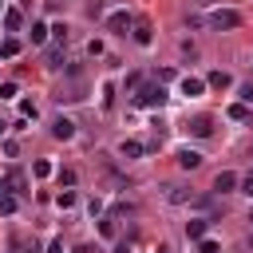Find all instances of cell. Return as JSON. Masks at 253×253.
<instances>
[{"label": "cell", "instance_id": "obj_1", "mask_svg": "<svg viewBox=\"0 0 253 253\" xmlns=\"http://www.w3.org/2000/svg\"><path fill=\"white\" fill-rule=\"evenodd\" d=\"M206 24H210L213 32H229V28H237V24H241V16H237L233 8H217V12H210V16H206Z\"/></svg>", "mask_w": 253, "mask_h": 253}, {"label": "cell", "instance_id": "obj_2", "mask_svg": "<svg viewBox=\"0 0 253 253\" xmlns=\"http://www.w3.org/2000/svg\"><path fill=\"white\" fill-rule=\"evenodd\" d=\"M134 103H138V107H162V103H166L162 83H142V87H138V95H134Z\"/></svg>", "mask_w": 253, "mask_h": 253}, {"label": "cell", "instance_id": "obj_3", "mask_svg": "<svg viewBox=\"0 0 253 253\" xmlns=\"http://www.w3.org/2000/svg\"><path fill=\"white\" fill-rule=\"evenodd\" d=\"M130 28H134V16H130V12H111V16H107V32L126 36Z\"/></svg>", "mask_w": 253, "mask_h": 253}, {"label": "cell", "instance_id": "obj_4", "mask_svg": "<svg viewBox=\"0 0 253 253\" xmlns=\"http://www.w3.org/2000/svg\"><path fill=\"white\" fill-rule=\"evenodd\" d=\"M130 36H134V43H138V47H146V43L154 40V28H150V20H134V32H130Z\"/></svg>", "mask_w": 253, "mask_h": 253}, {"label": "cell", "instance_id": "obj_5", "mask_svg": "<svg viewBox=\"0 0 253 253\" xmlns=\"http://www.w3.org/2000/svg\"><path fill=\"white\" fill-rule=\"evenodd\" d=\"M190 134H198V138L213 134V119H210V115H198V119H190Z\"/></svg>", "mask_w": 253, "mask_h": 253}, {"label": "cell", "instance_id": "obj_6", "mask_svg": "<svg viewBox=\"0 0 253 253\" xmlns=\"http://www.w3.org/2000/svg\"><path fill=\"white\" fill-rule=\"evenodd\" d=\"M24 190V174L20 170H12L8 178H0V194H20Z\"/></svg>", "mask_w": 253, "mask_h": 253}, {"label": "cell", "instance_id": "obj_7", "mask_svg": "<svg viewBox=\"0 0 253 253\" xmlns=\"http://www.w3.org/2000/svg\"><path fill=\"white\" fill-rule=\"evenodd\" d=\"M206 91V79H198V75H186L182 79V95H190V99H198Z\"/></svg>", "mask_w": 253, "mask_h": 253}, {"label": "cell", "instance_id": "obj_8", "mask_svg": "<svg viewBox=\"0 0 253 253\" xmlns=\"http://www.w3.org/2000/svg\"><path fill=\"white\" fill-rule=\"evenodd\" d=\"M178 166H182V170H198V166H202V154L186 146V150H178Z\"/></svg>", "mask_w": 253, "mask_h": 253}, {"label": "cell", "instance_id": "obj_9", "mask_svg": "<svg viewBox=\"0 0 253 253\" xmlns=\"http://www.w3.org/2000/svg\"><path fill=\"white\" fill-rule=\"evenodd\" d=\"M233 186H237V174H233V170H221V174L213 178V190H217V194H229Z\"/></svg>", "mask_w": 253, "mask_h": 253}, {"label": "cell", "instance_id": "obj_10", "mask_svg": "<svg viewBox=\"0 0 253 253\" xmlns=\"http://www.w3.org/2000/svg\"><path fill=\"white\" fill-rule=\"evenodd\" d=\"M51 134H55V138H63V142H67V138H71V134H75V123H71V119H55V123H51Z\"/></svg>", "mask_w": 253, "mask_h": 253}, {"label": "cell", "instance_id": "obj_11", "mask_svg": "<svg viewBox=\"0 0 253 253\" xmlns=\"http://www.w3.org/2000/svg\"><path fill=\"white\" fill-rule=\"evenodd\" d=\"M206 225H210L206 217H194V221H186V237H190V241H202V237H206Z\"/></svg>", "mask_w": 253, "mask_h": 253}, {"label": "cell", "instance_id": "obj_12", "mask_svg": "<svg viewBox=\"0 0 253 253\" xmlns=\"http://www.w3.org/2000/svg\"><path fill=\"white\" fill-rule=\"evenodd\" d=\"M20 24H24L20 8H8V12H4V28H8V32H20Z\"/></svg>", "mask_w": 253, "mask_h": 253}, {"label": "cell", "instance_id": "obj_13", "mask_svg": "<svg viewBox=\"0 0 253 253\" xmlns=\"http://www.w3.org/2000/svg\"><path fill=\"white\" fill-rule=\"evenodd\" d=\"M142 150H146V146H142V142H134V138H126V142L119 146V154H123V158H138Z\"/></svg>", "mask_w": 253, "mask_h": 253}, {"label": "cell", "instance_id": "obj_14", "mask_svg": "<svg viewBox=\"0 0 253 253\" xmlns=\"http://www.w3.org/2000/svg\"><path fill=\"white\" fill-rule=\"evenodd\" d=\"M0 55H4V59H16V55H20V40H12V36L0 40Z\"/></svg>", "mask_w": 253, "mask_h": 253}, {"label": "cell", "instance_id": "obj_15", "mask_svg": "<svg viewBox=\"0 0 253 253\" xmlns=\"http://www.w3.org/2000/svg\"><path fill=\"white\" fill-rule=\"evenodd\" d=\"M206 83H210V87H217V91H225V87H229L233 79H229L225 71H210V79H206Z\"/></svg>", "mask_w": 253, "mask_h": 253}, {"label": "cell", "instance_id": "obj_16", "mask_svg": "<svg viewBox=\"0 0 253 253\" xmlns=\"http://www.w3.org/2000/svg\"><path fill=\"white\" fill-rule=\"evenodd\" d=\"M47 24H32V43H47Z\"/></svg>", "mask_w": 253, "mask_h": 253}, {"label": "cell", "instance_id": "obj_17", "mask_svg": "<svg viewBox=\"0 0 253 253\" xmlns=\"http://www.w3.org/2000/svg\"><path fill=\"white\" fill-rule=\"evenodd\" d=\"M32 174H36V178H47V174H51V162H47V158H36V162H32Z\"/></svg>", "mask_w": 253, "mask_h": 253}, {"label": "cell", "instance_id": "obj_18", "mask_svg": "<svg viewBox=\"0 0 253 253\" xmlns=\"http://www.w3.org/2000/svg\"><path fill=\"white\" fill-rule=\"evenodd\" d=\"M166 198H170L174 206H182V202H194V198H190V194H186L182 186H170V194H166Z\"/></svg>", "mask_w": 253, "mask_h": 253}, {"label": "cell", "instance_id": "obj_19", "mask_svg": "<svg viewBox=\"0 0 253 253\" xmlns=\"http://www.w3.org/2000/svg\"><path fill=\"white\" fill-rule=\"evenodd\" d=\"M229 119L245 123V119H249V107H245V103H233V107H229Z\"/></svg>", "mask_w": 253, "mask_h": 253}, {"label": "cell", "instance_id": "obj_20", "mask_svg": "<svg viewBox=\"0 0 253 253\" xmlns=\"http://www.w3.org/2000/svg\"><path fill=\"white\" fill-rule=\"evenodd\" d=\"M55 206H59V210H71V206H75V194H71V190H63V194L55 198Z\"/></svg>", "mask_w": 253, "mask_h": 253}, {"label": "cell", "instance_id": "obj_21", "mask_svg": "<svg viewBox=\"0 0 253 253\" xmlns=\"http://www.w3.org/2000/svg\"><path fill=\"white\" fill-rule=\"evenodd\" d=\"M0 213H4V217H8V213H16V198H12V194H4V198H0Z\"/></svg>", "mask_w": 253, "mask_h": 253}, {"label": "cell", "instance_id": "obj_22", "mask_svg": "<svg viewBox=\"0 0 253 253\" xmlns=\"http://www.w3.org/2000/svg\"><path fill=\"white\" fill-rule=\"evenodd\" d=\"M99 233H103V237H115V217H103V221H99Z\"/></svg>", "mask_w": 253, "mask_h": 253}, {"label": "cell", "instance_id": "obj_23", "mask_svg": "<svg viewBox=\"0 0 253 253\" xmlns=\"http://www.w3.org/2000/svg\"><path fill=\"white\" fill-rule=\"evenodd\" d=\"M51 36H55V43H67V24H55Z\"/></svg>", "mask_w": 253, "mask_h": 253}, {"label": "cell", "instance_id": "obj_24", "mask_svg": "<svg viewBox=\"0 0 253 253\" xmlns=\"http://www.w3.org/2000/svg\"><path fill=\"white\" fill-rule=\"evenodd\" d=\"M20 115H24V119H36L40 107H36V103H20Z\"/></svg>", "mask_w": 253, "mask_h": 253}, {"label": "cell", "instance_id": "obj_25", "mask_svg": "<svg viewBox=\"0 0 253 253\" xmlns=\"http://www.w3.org/2000/svg\"><path fill=\"white\" fill-rule=\"evenodd\" d=\"M0 99H16V83H0Z\"/></svg>", "mask_w": 253, "mask_h": 253}, {"label": "cell", "instance_id": "obj_26", "mask_svg": "<svg viewBox=\"0 0 253 253\" xmlns=\"http://www.w3.org/2000/svg\"><path fill=\"white\" fill-rule=\"evenodd\" d=\"M59 186H75V170H63L59 174Z\"/></svg>", "mask_w": 253, "mask_h": 253}, {"label": "cell", "instance_id": "obj_27", "mask_svg": "<svg viewBox=\"0 0 253 253\" xmlns=\"http://www.w3.org/2000/svg\"><path fill=\"white\" fill-rule=\"evenodd\" d=\"M241 99H245V103H253V83H245V87H241Z\"/></svg>", "mask_w": 253, "mask_h": 253}, {"label": "cell", "instance_id": "obj_28", "mask_svg": "<svg viewBox=\"0 0 253 253\" xmlns=\"http://www.w3.org/2000/svg\"><path fill=\"white\" fill-rule=\"evenodd\" d=\"M241 194H249V198H253V174H249V178L241 182Z\"/></svg>", "mask_w": 253, "mask_h": 253}, {"label": "cell", "instance_id": "obj_29", "mask_svg": "<svg viewBox=\"0 0 253 253\" xmlns=\"http://www.w3.org/2000/svg\"><path fill=\"white\" fill-rule=\"evenodd\" d=\"M47 253H63V241H51V249Z\"/></svg>", "mask_w": 253, "mask_h": 253}, {"label": "cell", "instance_id": "obj_30", "mask_svg": "<svg viewBox=\"0 0 253 253\" xmlns=\"http://www.w3.org/2000/svg\"><path fill=\"white\" fill-rule=\"evenodd\" d=\"M249 221H253V213H249Z\"/></svg>", "mask_w": 253, "mask_h": 253}]
</instances>
